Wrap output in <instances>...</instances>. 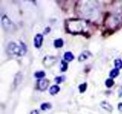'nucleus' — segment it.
Here are the masks:
<instances>
[{"instance_id": "nucleus-1", "label": "nucleus", "mask_w": 122, "mask_h": 114, "mask_svg": "<svg viewBox=\"0 0 122 114\" xmlns=\"http://www.w3.org/2000/svg\"><path fill=\"white\" fill-rule=\"evenodd\" d=\"M66 29L72 33H85L89 29V24L82 19H70L66 21Z\"/></svg>"}, {"instance_id": "nucleus-2", "label": "nucleus", "mask_w": 122, "mask_h": 114, "mask_svg": "<svg viewBox=\"0 0 122 114\" xmlns=\"http://www.w3.org/2000/svg\"><path fill=\"white\" fill-rule=\"evenodd\" d=\"M21 46H19L15 42H11L8 44L7 47V52L11 56H23L25 55L27 48L25 47V44L21 43Z\"/></svg>"}, {"instance_id": "nucleus-3", "label": "nucleus", "mask_w": 122, "mask_h": 114, "mask_svg": "<svg viewBox=\"0 0 122 114\" xmlns=\"http://www.w3.org/2000/svg\"><path fill=\"white\" fill-rule=\"evenodd\" d=\"M1 21L4 30L7 32H13L15 30V28H16L14 23L6 15H2L1 18Z\"/></svg>"}, {"instance_id": "nucleus-4", "label": "nucleus", "mask_w": 122, "mask_h": 114, "mask_svg": "<svg viewBox=\"0 0 122 114\" xmlns=\"http://www.w3.org/2000/svg\"><path fill=\"white\" fill-rule=\"evenodd\" d=\"M56 62V59L54 56H47L44 57L43 63L46 68H50L53 66Z\"/></svg>"}, {"instance_id": "nucleus-5", "label": "nucleus", "mask_w": 122, "mask_h": 114, "mask_svg": "<svg viewBox=\"0 0 122 114\" xmlns=\"http://www.w3.org/2000/svg\"><path fill=\"white\" fill-rule=\"evenodd\" d=\"M43 41H44V37L42 34L41 33H37L34 37V47L36 48L39 49L41 47L42 43H43Z\"/></svg>"}, {"instance_id": "nucleus-6", "label": "nucleus", "mask_w": 122, "mask_h": 114, "mask_svg": "<svg viewBox=\"0 0 122 114\" xmlns=\"http://www.w3.org/2000/svg\"><path fill=\"white\" fill-rule=\"evenodd\" d=\"M49 81L46 79H40L37 81V87L41 90H45L48 87Z\"/></svg>"}, {"instance_id": "nucleus-7", "label": "nucleus", "mask_w": 122, "mask_h": 114, "mask_svg": "<svg viewBox=\"0 0 122 114\" xmlns=\"http://www.w3.org/2000/svg\"><path fill=\"white\" fill-rule=\"evenodd\" d=\"M100 106H101V107L103 109H105L106 110V111H108V113H112L113 111V106L112 104H110L108 102H107V101H102L101 104H100Z\"/></svg>"}, {"instance_id": "nucleus-8", "label": "nucleus", "mask_w": 122, "mask_h": 114, "mask_svg": "<svg viewBox=\"0 0 122 114\" xmlns=\"http://www.w3.org/2000/svg\"><path fill=\"white\" fill-rule=\"evenodd\" d=\"M91 56H92V53L89 51H84L79 56L78 61L79 62H83V61L89 59V57Z\"/></svg>"}, {"instance_id": "nucleus-9", "label": "nucleus", "mask_w": 122, "mask_h": 114, "mask_svg": "<svg viewBox=\"0 0 122 114\" xmlns=\"http://www.w3.org/2000/svg\"><path fill=\"white\" fill-rule=\"evenodd\" d=\"M63 58L66 62H71L74 59V55L71 52H66L64 53Z\"/></svg>"}, {"instance_id": "nucleus-10", "label": "nucleus", "mask_w": 122, "mask_h": 114, "mask_svg": "<svg viewBox=\"0 0 122 114\" xmlns=\"http://www.w3.org/2000/svg\"><path fill=\"white\" fill-rule=\"evenodd\" d=\"M60 90V88L58 85H53L51 87V88H50L49 92L51 95H55L59 92Z\"/></svg>"}, {"instance_id": "nucleus-11", "label": "nucleus", "mask_w": 122, "mask_h": 114, "mask_svg": "<svg viewBox=\"0 0 122 114\" xmlns=\"http://www.w3.org/2000/svg\"><path fill=\"white\" fill-rule=\"evenodd\" d=\"M63 43H64V42H63V39H61V38L56 39L54 40V42H53V45H54V47L56 48H61L63 46Z\"/></svg>"}, {"instance_id": "nucleus-12", "label": "nucleus", "mask_w": 122, "mask_h": 114, "mask_svg": "<svg viewBox=\"0 0 122 114\" xmlns=\"http://www.w3.org/2000/svg\"><path fill=\"white\" fill-rule=\"evenodd\" d=\"M119 73H120V71H119V69H117V68H114V69H112V71H110V78H116L117 77L118 75H119Z\"/></svg>"}, {"instance_id": "nucleus-13", "label": "nucleus", "mask_w": 122, "mask_h": 114, "mask_svg": "<svg viewBox=\"0 0 122 114\" xmlns=\"http://www.w3.org/2000/svg\"><path fill=\"white\" fill-rule=\"evenodd\" d=\"M52 108V105L51 103H44L41 105V109L44 111H46V110L51 109Z\"/></svg>"}, {"instance_id": "nucleus-14", "label": "nucleus", "mask_w": 122, "mask_h": 114, "mask_svg": "<svg viewBox=\"0 0 122 114\" xmlns=\"http://www.w3.org/2000/svg\"><path fill=\"white\" fill-rule=\"evenodd\" d=\"M68 69V63L65 60L61 61V67H60V71H66Z\"/></svg>"}, {"instance_id": "nucleus-15", "label": "nucleus", "mask_w": 122, "mask_h": 114, "mask_svg": "<svg viewBox=\"0 0 122 114\" xmlns=\"http://www.w3.org/2000/svg\"><path fill=\"white\" fill-rule=\"evenodd\" d=\"M45 75H46L45 72L43 71H38L34 73V77L37 78H39V79H42L43 78H44Z\"/></svg>"}, {"instance_id": "nucleus-16", "label": "nucleus", "mask_w": 122, "mask_h": 114, "mask_svg": "<svg viewBox=\"0 0 122 114\" xmlns=\"http://www.w3.org/2000/svg\"><path fill=\"white\" fill-rule=\"evenodd\" d=\"M114 66H115V68H117V69L122 68V60L120 59L114 60Z\"/></svg>"}, {"instance_id": "nucleus-17", "label": "nucleus", "mask_w": 122, "mask_h": 114, "mask_svg": "<svg viewBox=\"0 0 122 114\" xmlns=\"http://www.w3.org/2000/svg\"><path fill=\"white\" fill-rule=\"evenodd\" d=\"M87 88V83H82L79 86V90L80 93H84Z\"/></svg>"}, {"instance_id": "nucleus-18", "label": "nucleus", "mask_w": 122, "mask_h": 114, "mask_svg": "<svg viewBox=\"0 0 122 114\" xmlns=\"http://www.w3.org/2000/svg\"><path fill=\"white\" fill-rule=\"evenodd\" d=\"M114 82L112 78H108L105 81V85L107 87H112L114 85Z\"/></svg>"}, {"instance_id": "nucleus-19", "label": "nucleus", "mask_w": 122, "mask_h": 114, "mask_svg": "<svg viewBox=\"0 0 122 114\" xmlns=\"http://www.w3.org/2000/svg\"><path fill=\"white\" fill-rule=\"evenodd\" d=\"M54 81L57 83V84H60V83H62L65 81V77L63 75L62 76H57V77H56L54 78Z\"/></svg>"}, {"instance_id": "nucleus-20", "label": "nucleus", "mask_w": 122, "mask_h": 114, "mask_svg": "<svg viewBox=\"0 0 122 114\" xmlns=\"http://www.w3.org/2000/svg\"><path fill=\"white\" fill-rule=\"evenodd\" d=\"M117 108H118V110H119L120 112L122 113V103H119V104H118Z\"/></svg>"}, {"instance_id": "nucleus-21", "label": "nucleus", "mask_w": 122, "mask_h": 114, "mask_svg": "<svg viewBox=\"0 0 122 114\" xmlns=\"http://www.w3.org/2000/svg\"><path fill=\"white\" fill-rule=\"evenodd\" d=\"M30 114H39V111L37 110V109H34V110H32L31 112H30Z\"/></svg>"}, {"instance_id": "nucleus-22", "label": "nucleus", "mask_w": 122, "mask_h": 114, "mask_svg": "<svg viewBox=\"0 0 122 114\" xmlns=\"http://www.w3.org/2000/svg\"><path fill=\"white\" fill-rule=\"evenodd\" d=\"M118 94H119V97H121L122 96V87H120V89H119V92H118Z\"/></svg>"}]
</instances>
